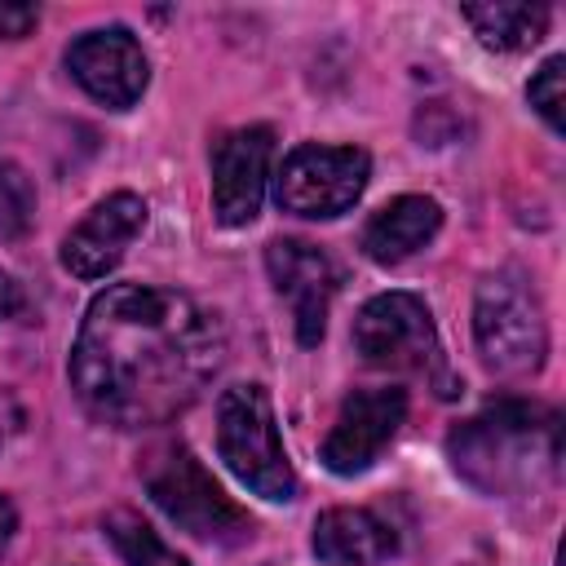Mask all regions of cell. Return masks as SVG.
Here are the masks:
<instances>
[{"label": "cell", "instance_id": "obj_20", "mask_svg": "<svg viewBox=\"0 0 566 566\" xmlns=\"http://www.w3.org/2000/svg\"><path fill=\"white\" fill-rule=\"evenodd\" d=\"M13 526H18V513H13V504L0 495V548L13 539Z\"/></svg>", "mask_w": 566, "mask_h": 566}, {"label": "cell", "instance_id": "obj_21", "mask_svg": "<svg viewBox=\"0 0 566 566\" xmlns=\"http://www.w3.org/2000/svg\"><path fill=\"white\" fill-rule=\"evenodd\" d=\"M13 301H18V292H13V279H9L4 270H0V318H4L9 310H13Z\"/></svg>", "mask_w": 566, "mask_h": 566}, {"label": "cell", "instance_id": "obj_1", "mask_svg": "<svg viewBox=\"0 0 566 566\" xmlns=\"http://www.w3.org/2000/svg\"><path fill=\"white\" fill-rule=\"evenodd\" d=\"M226 358L217 310L177 287L115 283L84 310L71 349V389L88 416L146 429L181 416Z\"/></svg>", "mask_w": 566, "mask_h": 566}, {"label": "cell", "instance_id": "obj_12", "mask_svg": "<svg viewBox=\"0 0 566 566\" xmlns=\"http://www.w3.org/2000/svg\"><path fill=\"white\" fill-rule=\"evenodd\" d=\"M142 230H146V199L133 190H115L62 239V265L75 279H106Z\"/></svg>", "mask_w": 566, "mask_h": 566}, {"label": "cell", "instance_id": "obj_18", "mask_svg": "<svg viewBox=\"0 0 566 566\" xmlns=\"http://www.w3.org/2000/svg\"><path fill=\"white\" fill-rule=\"evenodd\" d=\"M562 80H566V57H548V62H544V66L535 71L531 88H526L531 106L539 111V119H544V124H548L553 133H562V106H566Z\"/></svg>", "mask_w": 566, "mask_h": 566}, {"label": "cell", "instance_id": "obj_10", "mask_svg": "<svg viewBox=\"0 0 566 566\" xmlns=\"http://www.w3.org/2000/svg\"><path fill=\"white\" fill-rule=\"evenodd\" d=\"M265 270L279 287V296L292 301V318H296V340L310 349L323 340L327 332V310H332V296L340 287V270L336 261L305 243V239H274L265 248Z\"/></svg>", "mask_w": 566, "mask_h": 566}, {"label": "cell", "instance_id": "obj_17", "mask_svg": "<svg viewBox=\"0 0 566 566\" xmlns=\"http://www.w3.org/2000/svg\"><path fill=\"white\" fill-rule=\"evenodd\" d=\"M35 226V186L22 164L0 159V243L27 239Z\"/></svg>", "mask_w": 566, "mask_h": 566}, {"label": "cell", "instance_id": "obj_7", "mask_svg": "<svg viewBox=\"0 0 566 566\" xmlns=\"http://www.w3.org/2000/svg\"><path fill=\"white\" fill-rule=\"evenodd\" d=\"M367 177H371L367 150L305 142L287 150L274 177V199L283 212H296V217H340L363 199Z\"/></svg>", "mask_w": 566, "mask_h": 566}, {"label": "cell", "instance_id": "obj_4", "mask_svg": "<svg viewBox=\"0 0 566 566\" xmlns=\"http://www.w3.org/2000/svg\"><path fill=\"white\" fill-rule=\"evenodd\" d=\"M217 451L230 473L261 500L287 504L296 495V473L279 438L274 402L261 385H234L217 402Z\"/></svg>", "mask_w": 566, "mask_h": 566}, {"label": "cell", "instance_id": "obj_3", "mask_svg": "<svg viewBox=\"0 0 566 566\" xmlns=\"http://www.w3.org/2000/svg\"><path fill=\"white\" fill-rule=\"evenodd\" d=\"M142 482L155 509L177 522L186 535L208 544H243L252 535V517L217 486L203 460L186 442H159L142 455Z\"/></svg>", "mask_w": 566, "mask_h": 566}, {"label": "cell", "instance_id": "obj_14", "mask_svg": "<svg viewBox=\"0 0 566 566\" xmlns=\"http://www.w3.org/2000/svg\"><path fill=\"white\" fill-rule=\"evenodd\" d=\"M314 553L332 566H376L398 553V535L371 509H327L314 522Z\"/></svg>", "mask_w": 566, "mask_h": 566}, {"label": "cell", "instance_id": "obj_8", "mask_svg": "<svg viewBox=\"0 0 566 566\" xmlns=\"http://www.w3.org/2000/svg\"><path fill=\"white\" fill-rule=\"evenodd\" d=\"M407 420V394L398 385H371V389H354L327 438H323V451L318 460L336 473V478H354V473H367L380 451L394 442L398 424Z\"/></svg>", "mask_w": 566, "mask_h": 566}, {"label": "cell", "instance_id": "obj_15", "mask_svg": "<svg viewBox=\"0 0 566 566\" xmlns=\"http://www.w3.org/2000/svg\"><path fill=\"white\" fill-rule=\"evenodd\" d=\"M464 22L473 27V35L486 44V49H500V53H522L531 44L544 40L548 31V9L544 4H464L460 9Z\"/></svg>", "mask_w": 566, "mask_h": 566}, {"label": "cell", "instance_id": "obj_16", "mask_svg": "<svg viewBox=\"0 0 566 566\" xmlns=\"http://www.w3.org/2000/svg\"><path fill=\"white\" fill-rule=\"evenodd\" d=\"M102 531H106V539L115 544V553L124 557V566H190L181 553H172V548H168L137 513H128V509L106 513Z\"/></svg>", "mask_w": 566, "mask_h": 566}, {"label": "cell", "instance_id": "obj_2", "mask_svg": "<svg viewBox=\"0 0 566 566\" xmlns=\"http://www.w3.org/2000/svg\"><path fill=\"white\" fill-rule=\"evenodd\" d=\"M447 455L482 495H526L557 478L562 420L539 402L500 398L451 429Z\"/></svg>", "mask_w": 566, "mask_h": 566}, {"label": "cell", "instance_id": "obj_6", "mask_svg": "<svg viewBox=\"0 0 566 566\" xmlns=\"http://www.w3.org/2000/svg\"><path fill=\"white\" fill-rule=\"evenodd\" d=\"M354 349L371 367L433 376L442 398L455 394V380L442 371L433 314L416 292H380V296H371L354 318Z\"/></svg>", "mask_w": 566, "mask_h": 566}, {"label": "cell", "instance_id": "obj_9", "mask_svg": "<svg viewBox=\"0 0 566 566\" xmlns=\"http://www.w3.org/2000/svg\"><path fill=\"white\" fill-rule=\"evenodd\" d=\"M66 71L75 75V84L88 97H97L111 111L133 106L146 93V80H150V62H146L142 44L133 40V31H124V27L84 31L66 49Z\"/></svg>", "mask_w": 566, "mask_h": 566}, {"label": "cell", "instance_id": "obj_19", "mask_svg": "<svg viewBox=\"0 0 566 566\" xmlns=\"http://www.w3.org/2000/svg\"><path fill=\"white\" fill-rule=\"evenodd\" d=\"M35 22H40V9L35 4H0V35L4 40H22Z\"/></svg>", "mask_w": 566, "mask_h": 566}, {"label": "cell", "instance_id": "obj_5", "mask_svg": "<svg viewBox=\"0 0 566 566\" xmlns=\"http://www.w3.org/2000/svg\"><path fill=\"white\" fill-rule=\"evenodd\" d=\"M473 340L486 367L504 376L539 371L548 354V323L531 283L513 270L482 279L473 296Z\"/></svg>", "mask_w": 566, "mask_h": 566}, {"label": "cell", "instance_id": "obj_13", "mask_svg": "<svg viewBox=\"0 0 566 566\" xmlns=\"http://www.w3.org/2000/svg\"><path fill=\"white\" fill-rule=\"evenodd\" d=\"M442 230V208L429 195H398L363 226V252L376 265H398Z\"/></svg>", "mask_w": 566, "mask_h": 566}, {"label": "cell", "instance_id": "obj_11", "mask_svg": "<svg viewBox=\"0 0 566 566\" xmlns=\"http://www.w3.org/2000/svg\"><path fill=\"white\" fill-rule=\"evenodd\" d=\"M270 155L274 133L265 124L234 128L212 146V212L221 226H248L261 212Z\"/></svg>", "mask_w": 566, "mask_h": 566}]
</instances>
